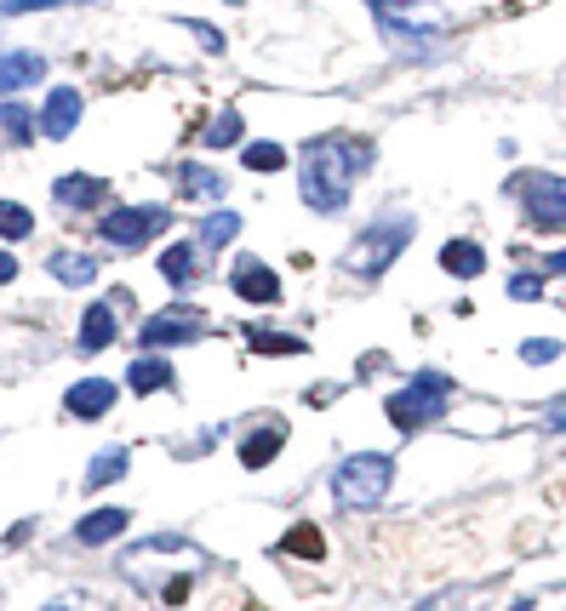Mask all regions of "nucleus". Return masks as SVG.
Segmentation results:
<instances>
[{
  "mask_svg": "<svg viewBox=\"0 0 566 611\" xmlns=\"http://www.w3.org/2000/svg\"><path fill=\"white\" fill-rule=\"evenodd\" d=\"M281 549H286V555H304V560H321L326 542H321V531H315V526H292Z\"/></svg>",
  "mask_w": 566,
  "mask_h": 611,
  "instance_id": "26",
  "label": "nucleus"
},
{
  "mask_svg": "<svg viewBox=\"0 0 566 611\" xmlns=\"http://www.w3.org/2000/svg\"><path fill=\"white\" fill-rule=\"evenodd\" d=\"M29 138H35V115L23 104H7L0 109V149H23Z\"/></svg>",
  "mask_w": 566,
  "mask_h": 611,
  "instance_id": "21",
  "label": "nucleus"
},
{
  "mask_svg": "<svg viewBox=\"0 0 566 611\" xmlns=\"http://www.w3.org/2000/svg\"><path fill=\"white\" fill-rule=\"evenodd\" d=\"M160 275L172 286H189L195 281V246H166L160 252Z\"/></svg>",
  "mask_w": 566,
  "mask_h": 611,
  "instance_id": "24",
  "label": "nucleus"
},
{
  "mask_svg": "<svg viewBox=\"0 0 566 611\" xmlns=\"http://www.w3.org/2000/svg\"><path fill=\"white\" fill-rule=\"evenodd\" d=\"M544 429H555V434H566V400H555V405H544Z\"/></svg>",
  "mask_w": 566,
  "mask_h": 611,
  "instance_id": "32",
  "label": "nucleus"
},
{
  "mask_svg": "<svg viewBox=\"0 0 566 611\" xmlns=\"http://www.w3.org/2000/svg\"><path fill=\"white\" fill-rule=\"evenodd\" d=\"M63 405H70L75 418H104L109 405H115V383L86 378V383H75V389H70V400H63Z\"/></svg>",
  "mask_w": 566,
  "mask_h": 611,
  "instance_id": "12",
  "label": "nucleus"
},
{
  "mask_svg": "<svg viewBox=\"0 0 566 611\" xmlns=\"http://www.w3.org/2000/svg\"><path fill=\"white\" fill-rule=\"evenodd\" d=\"M447 400H452V383L441 378V371H418L407 389H395L384 400V412H389V423L401 429V434H418V429L447 418Z\"/></svg>",
  "mask_w": 566,
  "mask_h": 611,
  "instance_id": "2",
  "label": "nucleus"
},
{
  "mask_svg": "<svg viewBox=\"0 0 566 611\" xmlns=\"http://www.w3.org/2000/svg\"><path fill=\"white\" fill-rule=\"evenodd\" d=\"M281 446H286V423L270 418V423H258V429L241 440V463H247V468H263V463L281 457Z\"/></svg>",
  "mask_w": 566,
  "mask_h": 611,
  "instance_id": "10",
  "label": "nucleus"
},
{
  "mask_svg": "<svg viewBox=\"0 0 566 611\" xmlns=\"http://www.w3.org/2000/svg\"><path fill=\"white\" fill-rule=\"evenodd\" d=\"M46 268H52L63 286H92L97 281V257H86V252H52Z\"/></svg>",
  "mask_w": 566,
  "mask_h": 611,
  "instance_id": "18",
  "label": "nucleus"
},
{
  "mask_svg": "<svg viewBox=\"0 0 566 611\" xmlns=\"http://www.w3.org/2000/svg\"><path fill=\"white\" fill-rule=\"evenodd\" d=\"M178 194L207 207V200H223V178L207 172V166H178Z\"/></svg>",
  "mask_w": 566,
  "mask_h": 611,
  "instance_id": "16",
  "label": "nucleus"
},
{
  "mask_svg": "<svg viewBox=\"0 0 566 611\" xmlns=\"http://www.w3.org/2000/svg\"><path fill=\"white\" fill-rule=\"evenodd\" d=\"M126 383H132V394H155V389H166V383H172V366H166L160 355H149V360H132Z\"/></svg>",
  "mask_w": 566,
  "mask_h": 611,
  "instance_id": "20",
  "label": "nucleus"
},
{
  "mask_svg": "<svg viewBox=\"0 0 566 611\" xmlns=\"http://www.w3.org/2000/svg\"><path fill=\"white\" fill-rule=\"evenodd\" d=\"M7 281H18V257L0 252V286H7Z\"/></svg>",
  "mask_w": 566,
  "mask_h": 611,
  "instance_id": "33",
  "label": "nucleus"
},
{
  "mask_svg": "<svg viewBox=\"0 0 566 611\" xmlns=\"http://www.w3.org/2000/svg\"><path fill=\"white\" fill-rule=\"evenodd\" d=\"M46 75V57L41 52H0V92H23Z\"/></svg>",
  "mask_w": 566,
  "mask_h": 611,
  "instance_id": "11",
  "label": "nucleus"
},
{
  "mask_svg": "<svg viewBox=\"0 0 566 611\" xmlns=\"http://www.w3.org/2000/svg\"><path fill=\"white\" fill-rule=\"evenodd\" d=\"M46 7H63V0H7L0 18H18V12H46Z\"/></svg>",
  "mask_w": 566,
  "mask_h": 611,
  "instance_id": "30",
  "label": "nucleus"
},
{
  "mask_svg": "<svg viewBox=\"0 0 566 611\" xmlns=\"http://www.w3.org/2000/svg\"><path fill=\"white\" fill-rule=\"evenodd\" d=\"M223 144H241V115L223 109L212 126H207V149H223Z\"/></svg>",
  "mask_w": 566,
  "mask_h": 611,
  "instance_id": "27",
  "label": "nucleus"
},
{
  "mask_svg": "<svg viewBox=\"0 0 566 611\" xmlns=\"http://www.w3.org/2000/svg\"><path fill=\"white\" fill-rule=\"evenodd\" d=\"M104 194H109V183H104V178H86V172L52 183V200H63V207H75V212H81V207H97Z\"/></svg>",
  "mask_w": 566,
  "mask_h": 611,
  "instance_id": "13",
  "label": "nucleus"
},
{
  "mask_svg": "<svg viewBox=\"0 0 566 611\" xmlns=\"http://www.w3.org/2000/svg\"><path fill=\"white\" fill-rule=\"evenodd\" d=\"M373 166V144L366 138H344V131H332V138H310L304 149V200L315 212H344V200L355 189V178Z\"/></svg>",
  "mask_w": 566,
  "mask_h": 611,
  "instance_id": "1",
  "label": "nucleus"
},
{
  "mask_svg": "<svg viewBox=\"0 0 566 611\" xmlns=\"http://www.w3.org/2000/svg\"><path fill=\"white\" fill-rule=\"evenodd\" d=\"M247 166H252V172H281L286 149L281 144H247Z\"/></svg>",
  "mask_w": 566,
  "mask_h": 611,
  "instance_id": "28",
  "label": "nucleus"
},
{
  "mask_svg": "<svg viewBox=\"0 0 566 611\" xmlns=\"http://www.w3.org/2000/svg\"><path fill=\"white\" fill-rule=\"evenodd\" d=\"M126 526H132L126 508H92V515L75 526V537H81V542H109V537H120Z\"/></svg>",
  "mask_w": 566,
  "mask_h": 611,
  "instance_id": "15",
  "label": "nucleus"
},
{
  "mask_svg": "<svg viewBox=\"0 0 566 611\" xmlns=\"http://www.w3.org/2000/svg\"><path fill=\"white\" fill-rule=\"evenodd\" d=\"M510 194H521L526 218L538 223V229H566V178H555V172H521L510 183Z\"/></svg>",
  "mask_w": 566,
  "mask_h": 611,
  "instance_id": "5",
  "label": "nucleus"
},
{
  "mask_svg": "<svg viewBox=\"0 0 566 611\" xmlns=\"http://www.w3.org/2000/svg\"><path fill=\"white\" fill-rule=\"evenodd\" d=\"M521 355H526L532 366H544V360H555V355H560V344H549V337H544V344H526Z\"/></svg>",
  "mask_w": 566,
  "mask_h": 611,
  "instance_id": "31",
  "label": "nucleus"
},
{
  "mask_svg": "<svg viewBox=\"0 0 566 611\" xmlns=\"http://www.w3.org/2000/svg\"><path fill=\"white\" fill-rule=\"evenodd\" d=\"M510 297H521V303L544 297V275H515V281H510Z\"/></svg>",
  "mask_w": 566,
  "mask_h": 611,
  "instance_id": "29",
  "label": "nucleus"
},
{
  "mask_svg": "<svg viewBox=\"0 0 566 611\" xmlns=\"http://www.w3.org/2000/svg\"><path fill=\"white\" fill-rule=\"evenodd\" d=\"M75 120H81V92H75V86H57V92L46 97V109H41L35 131H46V138H70Z\"/></svg>",
  "mask_w": 566,
  "mask_h": 611,
  "instance_id": "9",
  "label": "nucleus"
},
{
  "mask_svg": "<svg viewBox=\"0 0 566 611\" xmlns=\"http://www.w3.org/2000/svg\"><path fill=\"white\" fill-rule=\"evenodd\" d=\"M126 468H132V452H126V446H109L104 457H92V463H86V492H104V486H115Z\"/></svg>",
  "mask_w": 566,
  "mask_h": 611,
  "instance_id": "17",
  "label": "nucleus"
},
{
  "mask_svg": "<svg viewBox=\"0 0 566 611\" xmlns=\"http://www.w3.org/2000/svg\"><path fill=\"white\" fill-rule=\"evenodd\" d=\"M35 234V212L23 200H0V241H29Z\"/></svg>",
  "mask_w": 566,
  "mask_h": 611,
  "instance_id": "22",
  "label": "nucleus"
},
{
  "mask_svg": "<svg viewBox=\"0 0 566 611\" xmlns=\"http://www.w3.org/2000/svg\"><path fill=\"white\" fill-rule=\"evenodd\" d=\"M441 268H447V275H458V281H475L481 268H486V252H481L475 241H452V246L441 252Z\"/></svg>",
  "mask_w": 566,
  "mask_h": 611,
  "instance_id": "19",
  "label": "nucleus"
},
{
  "mask_svg": "<svg viewBox=\"0 0 566 611\" xmlns=\"http://www.w3.org/2000/svg\"><path fill=\"white\" fill-rule=\"evenodd\" d=\"M115 344V309H109V303H92V309L81 315V349H109Z\"/></svg>",
  "mask_w": 566,
  "mask_h": 611,
  "instance_id": "14",
  "label": "nucleus"
},
{
  "mask_svg": "<svg viewBox=\"0 0 566 611\" xmlns=\"http://www.w3.org/2000/svg\"><path fill=\"white\" fill-rule=\"evenodd\" d=\"M247 344H252V355H304L310 344L304 337H292V331H247Z\"/></svg>",
  "mask_w": 566,
  "mask_h": 611,
  "instance_id": "23",
  "label": "nucleus"
},
{
  "mask_svg": "<svg viewBox=\"0 0 566 611\" xmlns=\"http://www.w3.org/2000/svg\"><path fill=\"white\" fill-rule=\"evenodd\" d=\"M235 234H241V218H235V212H212V218L201 223V246H218V252H223Z\"/></svg>",
  "mask_w": 566,
  "mask_h": 611,
  "instance_id": "25",
  "label": "nucleus"
},
{
  "mask_svg": "<svg viewBox=\"0 0 566 611\" xmlns=\"http://www.w3.org/2000/svg\"><path fill=\"white\" fill-rule=\"evenodd\" d=\"M395 486V463L384 452H355L338 463V474H332V497H338V508H378Z\"/></svg>",
  "mask_w": 566,
  "mask_h": 611,
  "instance_id": "3",
  "label": "nucleus"
},
{
  "mask_svg": "<svg viewBox=\"0 0 566 611\" xmlns=\"http://www.w3.org/2000/svg\"><path fill=\"white\" fill-rule=\"evenodd\" d=\"M166 223H172L166 207H120V212H109L104 223H97V234H104L109 246H120V252H138V246L155 241Z\"/></svg>",
  "mask_w": 566,
  "mask_h": 611,
  "instance_id": "6",
  "label": "nucleus"
},
{
  "mask_svg": "<svg viewBox=\"0 0 566 611\" xmlns=\"http://www.w3.org/2000/svg\"><path fill=\"white\" fill-rule=\"evenodd\" d=\"M549 268H555V275H566V252H555V257H549Z\"/></svg>",
  "mask_w": 566,
  "mask_h": 611,
  "instance_id": "34",
  "label": "nucleus"
},
{
  "mask_svg": "<svg viewBox=\"0 0 566 611\" xmlns=\"http://www.w3.org/2000/svg\"><path fill=\"white\" fill-rule=\"evenodd\" d=\"M207 331V315L195 309V303H172V309H160V315H149L144 320V331H138V344L144 349H172V344H195V337Z\"/></svg>",
  "mask_w": 566,
  "mask_h": 611,
  "instance_id": "7",
  "label": "nucleus"
},
{
  "mask_svg": "<svg viewBox=\"0 0 566 611\" xmlns=\"http://www.w3.org/2000/svg\"><path fill=\"white\" fill-rule=\"evenodd\" d=\"M229 286H235L247 303H281V281H275V268L263 263V257H235V275H229Z\"/></svg>",
  "mask_w": 566,
  "mask_h": 611,
  "instance_id": "8",
  "label": "nucleus"
},
{
  "mask_svg": "<svg viewBox=\"0 0 566 611\" xmlns=\"http://www.w3.org/2000/svg\"><path fill=\"white\" fill-rule=\"evenodd\" d=\"M407 241H412V218H384V223H373V229H366L360 241H355L349 268H355L360 281H378L384 268H389L395 257H401V246H407Z\"/></svg>",
  "mask_w": 566,
  "mask_h": 611,
  "instance_id": "4",
  "label": "nucleus"
}]
</instances>
